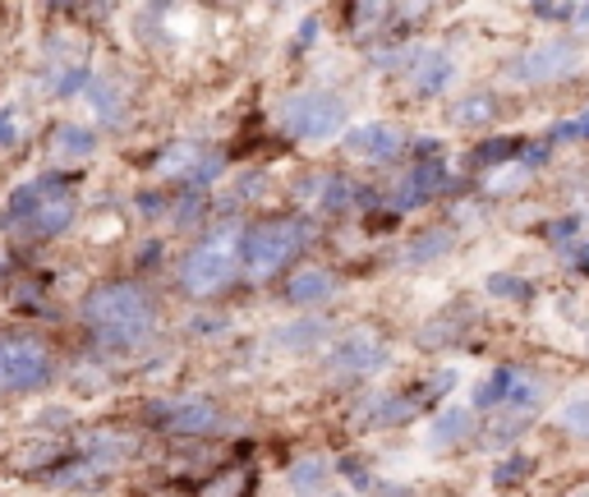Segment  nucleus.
I'll use <instances>...</instances> for the list:
<instances>
[{
	"label": "nucleus",
	"instance_id": "39448f33",
	"mask_svg": "<svg viewBox=\"0 0 589 497\" xmlns=\"http://www.w3.org/2000/svg\"><path fill=\"white\" fill-rule=\"evenodd\" d=\"M282 124L295 139H332L346 130V102L332 92H295L282 106Z\"/></svg>",
	"mask_w": 589,
	"mask_h": 497
},
{
	"label": "nucleus",
	"instance_id": "7ed1b4c3",
	"mask_svg": "<svg viewBox=\"0 0 589 497\" xmlns=\"http://www.w3.org/2000/svg\"><path fill=\"white\" fill-rule=\"evenodd\" d=\"M304 240H308V226L295 222V216L258 222L244 235V276H250V282H272V276L295 258V248H304Z\"/></svg>",
	"mask_w": 589,
	"mask_h": 497
},
{
	"label": "nucleus",
	"instance_id": "4468645a",
	"mask_svg": "<svg viewBox=\"0 0 589 497\" xmlns=\"http://www.w3.org/2000/svg\"><path fill=\"white\" fill-rule=\"evenodd\" d=\"M465 428H470V410H447L438 424H433V447H447V443H456V438H465Z\"/></svg>",
	"mask_w": 589,
	"mask_h": 497
},
{
	"label": "nucleus",
	"instance_id": "a211bd4d",
	"mask_svg": "<svg viewBox=\"0 0 589 497\" xmlns=\"http://www.w3.org/2000/svg\"><path fill=\"white\" fill-rule=\"evenodd\" d=\"M88 102L98 106L102 120H120V92H115L111 83H92V88H88Z\"/></svg>",
	"mask_w": 589,
	"mask_h": 497
},
{
	"label": "nucleus",
	"instance_id": "20e7f679",
	"mask_svg": "<svg viewBox=\"0 0 589 497\" xmlns=\"http://www.w3.org/2000/svg\"><path fill=\"white\" fill-rule=\"evenodd\" d=\"M55 355L33 332H6L0 336V392H33L51 378Z\"/></svg>",
	"mask_w": 589,
	"mask_h": 497
},
{
	"label": "nucleus",
	"instance_id": "6e6552de",
	"mask_svg": "<svg viewBox=\"0 0 589 497\" xmlns=\"http://www.w3.org/2000/svg\"><path fill=\"white\" fill-rule=\"evenodd\" d=\"M216 171H222V158H216V152H199L194 143H175L158 158V175H166V180L207 184Z\"/></svg>",
	"mask_w": 589,
	"mask_h": 497
},
{
	"label": "nucleus",
	"instance_id": "f257e3e1",
	"mask_svg": "<svg viewBox=\"0 0 589 497\" xmlns=\"http://www.w3.org/2000/svg\"><path fill=\"white\" fill-rule=\"evenodd\" d=\"M244 231L235 216L231 222H222L216 226L190 258H184V267H180V291L184 295H194V300H207V295H216V291H226L231 282H235V272L244 267Z\"/></svg>",
	"mask_w": 589,
	"mask_h": 497
},
{
	"label": "nucleus",
	"instance_id": "bb28decb",
	"mask_svg": "<svg viewBox=\"0 0 589 497\" xmlns=\"http://www.w3.org/2000/svg\"><path fill=\"white\" fill-rule=\"evenodd\" d=\"M332 497H346V493H332Z\"/></svg>",
	"mask_w": 589,
	"mask_h": 497
},
{
	"label": "nucleus",
	"instance_id": "393cba45",
	"mask_svg": "<svg viewBox=\"0 0 589 497\" xmlns=\"http://www.w3.org/2000/svg\"><path fill=\"white\" fill-rule=\"evenodd\" d=\"M571 19H576V28H589V6H576V14H571Z\"/></svg>",
	"mask_w": 589,
	"mask_h": 497
},
{
	"label": "nucleus",
	"instance_id": "9b49d317",
	"mask_svg": "<svg viewBox=\"0 0 589 497\" xmlns=\"http://www.w3.org/2000/svg\"><path fill=\"white\" fill-rule=\"evenodd\" d=\"M346 148L355 152V158L387 162V158H396V152L406 148V134L392 130V124H355V130H346Z\"/></svg>",
	"mask_w": 589,
	"mask_h": 497
},
{
	"label": "nucleus",
	"instance_id": "423d86ee",
	"mask_svg": "<svg viewBox=\"0 0 589 497\" xmlns=\"http://www.w3.org/2000/svg\"><path fill=\"white\" fill-rule=\"evenodd\" d=\"M152 419H158L162 433H175V438H199V433L216 428V406L203 396H190V400H162V406H152Z\"/></svg>",
	"mask_w": 589,
	"mask_h": 497
},
{
	"label": "nucleus",
	"instance_id": "6ab92c4d",
	"mask_svg": "<svg viewBox=\"0 0 589 497\" xmlns=\"http://www.w3.org/2000/svg\"><path fill=\"white\" fill-rule=\"evenodd\" d=\"M244 484H250V475H244V470H226L222 479H212V484L203 488V497H240Z\"/></svg>",
	"mask_w": 589,
	"mask_h": 497
},
{
	"label": "nucleus",
	"instance_id": "f03ea898",
	"mask_svg": "<svg viewBox=\"0 0 589 497\" xmlns=\"http://www.w3.org/2000/svg\"><path fill=\"white\" fill-rule=\"evenodd\" d=\"M83 323L98 332L102 341H139L148 327H152V300L134 286V282H111V286H98L88 300H83Z\"/></svg>",
	"mask_w": 589,
	"mask_h": 497
},
{
	"label": "nucleus",
	"instance_id": "4be33fe9",
	"mask_svg": "<svg viewBox=\"0 0 589 497\" xmlns=\"http://www.w3.org/2000/svg\"><path fill=\"white\" fill-rule=\"evenodd\" d=\"M23 139V120L19 106H0V148H14Z\"/></svg>",
	"mask_w": 589,
	"mask_h": 497
},
{
	"label": "nucleus",
	"instance_id": "aec40b11",
	"mask_svg": "<svg viewBox=\"0 0 589 497\" xmlns=\"http://www.w3.org/2000/svg\"><path fill=\"white\" fill-rule=\"evenodd\" d=\"M451 115H456L460 124H484V120H492V102H488V98L456 102V106H451Z\"/></svg>",
	"mask_w": 589,
	"mask_h": 497
},
{
	"label": "nucleus",
	"instance_id": "ddd939ff",
	"mask_svg": "<svg viewBox=\"0 0 589 497\" xmlns=\"http://www.w3.org/2000/svg\"><path fill=\"white\" fill-rule=\"evenodd\" d=\"M299 199H304L308 207H318V212H336V207H346V203L355 199V190H351L346 180L323 175V180H308L304 190H299Z\"/></svg>",
	"mask_w": 589,
	"mask_h": 497
},
{
	"label": "nucleus",
	"instance_id": "0eeeda50",
	"mask_svg": "<svg viewBox=\"0 0 589 497\" xmlns=\"http://www.w3.org/2000/svg\"><path fill=\"white\" fill-rule=\"evenodd\" d=\"M383 364H387V346H383V336L368 327H355L351 336H341L332 346V368H341V373H374Z\"/></svg>",
	"mask_w": 589,
	"mask_h": 497
},
{
	"label": "nucleus",
	"instance_id": "9d476101",
	"mask_svg": "<svg viewBox=\"0 0 589 497\" xmlns=\"http://www.w3.org/2000/svg\"><path fill=\"white\" fill-rule=\"evenodd\" d=\"M74 190L65 184V190H55L51 199H42V203H33L23 212V231L28 235H55V231H65L70 222H74Z\"/></svg>",
	"mask_w": 589,
	"mask_h": 497
},
{
	"label": "nucleus",
	"instance_id": "a878e982",
	"mask_svg": "<svg viewBox=\"0 0 589 497\" xmlns=\"http://www.w3.org/2000/svg\"><path fill=\"white\" fill-rule=\"evenodd\" d=\"M10 263V254H6V248H0V267H6Z\"/></svg>",
	"mask_w": 589,
	"mask_h": 497
},
{
	"label": "nucleus",
	"instance_id": "b1692460",
	"mask_svg": "<svg viewBox=\"0 0 589 497\" xmlns=\"http://www.w3.org/2000/svg\"><path fill=\"white\" fill-rule=\"evenodd\" d=\"M535 14H544V19H571V14H576V6H539Z\"/></svg>",
	"mask_w": 589,
	"mask_h": 497
},
{
	"label": "nucleus",
	"instance_id": "1a4fd4ad",
	"mask_svg": "<svg viewBox=\"0 0 589 497\" xmlns=\"http://www.w3.org/2000/svg\"><path fill=\"white\" fill-rule=\"evenodd\" d=\"M567 70H576V47L571 42H544L535 51H525L511 65V74L525 79V83H544V79H557Z\"/></svg>",
	"mask_w": 589,
	"mask_h": 497
},
{
	"label": "nucleus",
	"instance_id": "5701e85b",
	"mask_svg": "<svg viewBox=\"0 0 589 497\" xmlns=\"http://www.w3.org/2000/svg\"><path fill=\"white\" fill-rule=\"evenodd\" d=\"M438 248H447V235H443V231H433V235L419 240V248H415L410 258H428V254H438Z\"/></svg>",
	"mask_w": 589,
	"mask_h": 497
},
{
	"label": "nucleus",
	"instance_id": "dca6fc26",
	"mask_svg": "<svg viewBox=\"0 0 589 497\" xmlns=\"http://www.w3.org/2000/svg\"><path fill=\"white\" fill-rule=\"evenodd\" d=\"M447 79H451L447 55H428V65H419V70H415V88H419V92H438Z\"/></svg>",
	"mask_w": 589,
	"mask_h": 497
},
{
	"label": "nucleus",
	"instance_id": "2eb2a0df",
	"mask_svg": "<svg viewBox=\"0 0 589 497\" xmlns=\"http://www.w3.org/2000/svg\"><path fill=\"white\" fill-rule=\"evenodd\" d=\"M557 424H562L567 433H576V438H589V396L567 400V406L557 410Z\"/></svg>",
	"mask_w": 589,
	"mask_h": 497
},
{
	"label": "nucleus",
	"instance_id": "412c9836",
	"mask_svg": "<svg viewBox=\"0 0 589 497\" xmlns=\"http://www.w3.org/2000/svg\"><path fill=\"white\" fill-rule=\"evenodd\" d=\"M60 152H79V158H88L92 148H98V139H92L88 130H74V124H65V130H60Z\"/></svg>",
	"mask_w": 589,
	"mask_h": 497
},
{
	"label": "nucleus",
	"instance_id": "f3484780",
	"mask_svg": "<svg viewBox=\"0 0 589 497\" xmlns=\"http://www.w3.org/2000/svg\"><path fill=\"white\" fill-rule=\"evenodd\" d=\"M323 475H327V460H323V456H304L295 470H291V484H295V488H318Z\"/></svg>",
	"mask_w": 589,
	"mask_h": 497
},
{
	"label": "nucleus",
	"instance_id": "f8f14e48",
	"mask_svg": "<svg viewBox=\"0 0 589 497\" xmlns=\"http://www.w3.org/2000/svg\"><path fill=\"white\" fill-rule=\"evenodd\" d=\"M286 295H291L295 304H323V300L336 295V276H332L327 267H299V272L291 276Z\"/></svg>",
	"mask_w": 589,
	"mask_h": 497
}]
</instances>
